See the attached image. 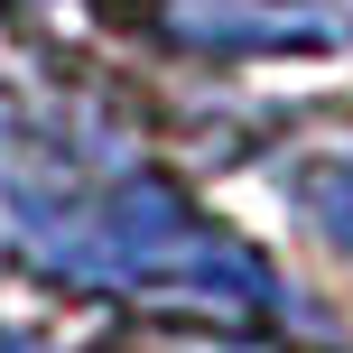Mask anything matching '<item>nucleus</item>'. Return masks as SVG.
<instances>
[{
    "mask_svg": "<svg viewBox=\"0 0 353 353\" xmlns=\"http://www.w3.org/2000/svg\"><path fill=\"white\" fill-rule=\"evenodd\" d=\"M0 223L47 279L74 288H140V298H186V307L270 298V270L149 168H84L65 149L10 140L0 149Z\"/></svg>",
    "mask_w": 353,
    "mask_h": 353,
    "instance_id": "obj_1",
    "label": "nucleus"
},
{
    "mask_svg": "<svg viewBox=\"0 0 353 353\" xmlns=\"http://www.w3.org/2000/svg\"><path fill=\"white\" fill-rule=\"evenodd\" d=\"M159 353H270V344H242V335H214V325H186V335H168Z\"/></svg>",
    "mask_w": 353,
    "mask_h": 353,
    "instance_id": "obj_3",
    "label": "nucleus"
},
{
    "mask_svg": "<svg viewBox=\"0 0 353 353\" xmlns=\"http://www.w3.org/2000/svg\"><path fill=\"white\" fill-rule=\"evenodd\" d=\"M307 205H316L325 242H344V251H353V159H335V168H316V186H307Z\"/></svg>",
    "mask_w": 353,
    "mask_h": 353,
    "instance_id": "obj_2",
    "label": "nucleus"
}]
</instances>
